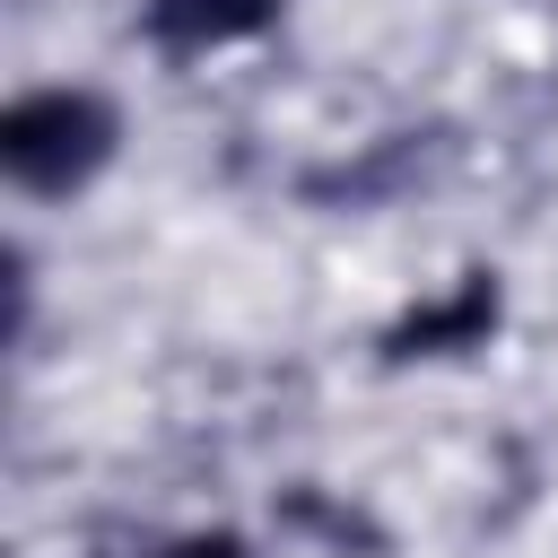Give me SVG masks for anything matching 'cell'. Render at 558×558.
<instances>
[{"instance_id": "obj_1", "label": "cell", "mask_w": 558, "mask_h": 558, "mask_svg": "<svg viewBox=\"0 0 558 558\" xmlns=\"http://www.w3.org/2000/svg\"><path fill=\"white\" fill-rule=\"evenodd\" d=\"M122 157V113L96 87H26L0 113V166L35 201H78Z\"/></svg>"}, {"instance_id": "obj_2", "label": "cell", "mask_w": 558, "mask_h": 558, "mask_svg": "<svg viewBox=\"0 0 558 558\" xmlns=\"http://www.w3.org/2000/svg\"><path fill=\"white\" fill-rule=\"evenodd\" d=\"M497 314H506L497 270H462L445 296L410 305V314L384 331V366H418V357H471V349H488Z\"/></svg>"}, {"instance_id": "obj_3", "label": "cell", "mask_w": 558, "mask_h": 558, "mask_svg": "<svg viewBox=\"0 0 558 558\" xmlns=\"http://www.w3.org/2000/svg\"><path fill=\"white\" fill-rule=\"evenodd\" d=\"M270 17H279V0H148V9H140L148 44L174 52V61L218 52V44H244V35H262Z\"/></svg>"}, {"instance_id": "obj_4", "label": "cell", "mask_w": 558, "mask_h": 558, "mask_svg": "<svg viewBox=\"0 0 558 558\" xmlns=\"http://www.w3.org/2000/svg\"><path fill=\"white\" fill-rule=\"evenodd\" d=\"M148 558H253V541L244 532H183V541H166Z\"/></svg>"}]
</instances>
